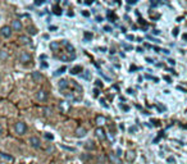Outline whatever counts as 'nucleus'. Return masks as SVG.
Listing matches in <instances>:
<instances>
[{"instance_id":"nucleus-34","label":"nucleus","mask_w":187,"mask_h":164,"mask_svg":"<svg viewBox=\"0 0 187 164\" xmlns=\"http://www.w3.org/2000/svg\"><path fill=\"white\" fill-rule=\"evenodd\" d=\"M168 162L169 163H174V158H173V156H170V158H168Z\"/></svg>"},{"instance_id":"nucleus-22","label":"nucleus","mask_w":187,"mask_h":164,"mask_svg":"<svg viewBox=\"0 0 187 164\" xmlns=\"http://www.w3.org/2000/svg\"><path fill=\"white\" fill-rule=\"evenodd\" d=\"M91 39H92V33L86 32V33H85V40H86V41H90Z\"/></svg>"},{"instance_id":"nucleus-35","label":"nucleus","mask_w":187,"mask_h":164,"mask_svg":"<svg viewBox=\"0 0 187 164\" xmlns=\"http://www.w3.org/2000/svg\"><path fill=\"white\" fill-rule=\"evenodd\" d=\"M82 14H83L85 17H89V16H90V13H89V12H82Z\"/></svg>"},{"instance_id":"nucleus-11","label":"nucleus","mask_w":187,"mask_h":164,"mask_svg":"<svg viewBox=\"0 0 187 164\" xmlns=\"http://www.w3.org/2000/svg\"><path fill=\"white\" fill-rule=\"evenodd\" d=\"M22 44H26V45H28V44H31V39L28 37V36H19V39H18Z\"/></svg>"},{"instance_id":"nucleus-37","label":"nucleus","mask_w":187,"mask_h":164,"mask_svg":"<svg viewBox=\"0 0 187 164\" xmlns=\"http://www.w3.org/2000/svg\"><path fill=\"white\" fill-rule=\"evenodd\" d=\"M146 62H147V63H150V64H153V63H154V60H153V59H150V58H147V59H146Z\"/></svg>"},{"instance_id":"nucleus-23","label":"nucleus","mask_w":187,"mask_h":164,"mask_svg":"<svg viewBox=\"0 0 187 164\" xmlns=\"http://www.w3.org/2000/svg\"><path fill=\"white\" fill-rule=\"evenodd\" d=\"M82 77L85 78V80H90V78H91V74L89 73V71H86V73H83Z\"/></svg>"},{"instance_id":"nucleus-26","label":"nucleus","mask_w":187,"mask_h":164,"mask_svg":"<svg viewBox=\"0 0 187 164\" xmlns=\"http://www.w3.org/2000/svg\"><path fill=\"white\" fill-rule=\"evenodd\" d=\"M136 130H137V127H136V126H132V127H129V132H135Z\"/></svg>"},{"instance_id":"nucleus-29","label":"nucleus","mask_w":187,"mask_h":164,"mask_svg":"<svg viewBox=\"0 0 187 164\" xmlns=\"http://www.w3.org/2000/svg\"><path fill=\"white\" fill-rule=\"evenodd\" d=\"M147 39L151 40V41H154V42H159V40H156V39H154V37H151V36H147Z\"/></svg>"},{"instance_id":"nucleus-9","label":"nucleus","mask_w":187,"mask_h":164,"mask_svg":"<svg viewBox=\"0 0 187 164\" xmlns=\"http://www.w3.org/2000/svg\"><path fill=\"white\" fill-rule=\"evenodd\" d=\"M135 158H136L135 151H127V153H126V160H127V162H133Z\"/></svg>"},{"instance_id":"nucleus-27","label":"nucleus","mask_w":187,"mask_h":164,"mask_svg":"<svg viewBox=\"0 0 187 164\" xmlns=\"http://www.w3.org/2000/svg\"><path fill=\"white\" fill-rule=\"evenodd\" d=\"M123 48L127 49V50H132V46H131V45H126V44H123Z\"/></svg>"},{"instance_id":"nucleus-7","label":"nucleus","mask_w":187,"mask_h":164,"mask_svg":"<svg viewBox=\"0 0 187 164\" xmlns=\"http://www.w3.org/2000/svg\"><path fill=\"white\" fill-rule=\"evenodd\" d=\"M95 133H96V136H97L99 140H101V141H103V140L106 139V133H105V131L103 130L101 127H97L96 130H95Z\"/></svg>"},{"instance_id":"nucleus-40","label":"nucleus","mask_w":187,"mask_h":164,"mask_svg":"<svg viewBox=\"0 0 187 164\" xmlns=\"http://www.w3.org/2000/svg\"><path fill=\"white\" fill-rule=\"evenodd\" d=\"M136 0H128V4H135Z\"/></svg>"},{"instance_id":"nucleus-38","label":"nucleus","mask_w":187,"mask_h":164,"mask_svg":"<svg viewBox=\"0 0 187 164\" xmlns=\"http://www.w3.org/2000/svg\"><path fill=\"white\" fill-rule=\"evenodd\" d=\"M100 103H101V104H103V106H106V108H108V105L105 104V101L103 100V99H101V100H100Z\"/></svg>"},{"instance_id":"nucleus-14","label":"nucleus","mask_w":187,"mask_h":164,"mask_svg":"<svg viewBox=\"0 0 187 164\" xmlns=\"http://www.w3.org/2000/svg\"><path fill=\"white\" fill-rule=\"evenodd\" d=\"M0 158H3L5 160H9V162H13L14 160V158H13L12 155H6L5 153H0Z\"/></svg>"},{"instance_id":"nucleus-6","label":"nucleus","mask_w":187,"mask_h":164,"mask_svg":"<svg viewBox=\"0 0 187 164\" xmlns=\"http://www.w3.org/2000/svg\"><path fill=\"white\" fill-rule=\"evenodd\" d=\"M28 142H30V145L35 149H39L41 146V142H40V139L36 137V136H31L30 140H28Z\"/></svg>"},{"instance_id":"nucleus-8","label":"nucleus","mask_w":187,"mask_h":164,"mask_svg":"<svg viewBox=\"0 0 187 164\" xmlns=\"http://www.w3.org/2000/svg\"><path fill=\"white\" fill-rule=\"evenodd\" d=\"M87 133V131H86V128H83V127H80V128H77L76 130V137H83Z\"/></svg>"},{"instance_id":"nucleus-16","label":"nucleus","mask_w":187,"mask_h":164,"mask_svg":"<svg viewBox=\"0 0 187 164\" xmlns=\"http://www.w3.org/2000/svg\"><path fill=\"white\" fill-rule=\"evenodd\" d=\"M60 108H62L63 112H67V110L69 109V104H68L67 101H62V103H60Z\"/></svg>"},{"instance_id":"nucleus-25","label":"nucleus","mask_w":187,"mask_h":164,"mask_svg":"<svg viewBox=\"0 0 187 164\" xmlns=\"http://www.w3.org/2000/svg\"><path fill=\"white\" fill-rule=\"evenodd\" d=\"M45 137H46L48 140H53V139H54V136H53V135H50V133H45Z\"/></svg>"},{"instance_id":"nucleus-13","label":"nucleus","mask_w":187,"mask_h":164,"mask_svg":"<svg viewBox=\"0 0 187 164\" xmlns=\"http://www.w3.org/2000/svg\"><path fill=\"white\" fill-rule=\"evenodd\" d=\"M58 86H59V89H62V90L67 89V86H68V81H67V80H60L59 83H58Z\"/></svg>"},{"instance_id":"nucleus-31","label":"nucleus","mask_w":187,"mask_h":164,"mask_svg":"<svg viewBox=\"0 0 187 164\" xmlns=\"http://www.w3.org/2000/svg\"><path fill=\"white\" fill-rule=\"evenodd\" d=\"M94 96H95V97H96V96H99V90H96V89L94 90Z\"/></svg>"},{"instance_id":"nucleus-39","label":"nucleus","mask_w":187,"mask_h":164,"mask_svg":"<svg viewBox=\"0 0 187 164\" xmlns=\"http://www.w3.org/2000/svg\"><path fill=\"white\" fill-rule=\"evenodd\" d=\"M164 54H169V50H167V49H163V50H162Z\"/></svg>"},{"instance_id":"nucleus-45","label":"nucleus","mask_w":187,"mask_h":164,"mask_svg":"<svg viewBox=\"0 0 187 164\" xmlns=\"http://www.w3.org/2000/svg\"><path fill=\"white\" fill-rule=\"evenodd\" d=\"M2 133H3V128H2V126H0V136H2Z\"/></svg>"},{"instance_id":"nucleus-10","label":"nucleus","mask_w":187,"mask_h":164,"mask_svg":"<svg viewBox=\"0 0 187 164\" xmlns=\"http://www.w3.org/2000/svg\"><path fill=\"white\" fill-rule=\"evenodd\" d=\"M6 59H8V51L3 49V50H0V60H2V62H5Z\"/></svg>"},{"instance_id":"nucleus-2","label":"nucleus","mask_w":187,"mask_h":164,"mask_svg":"<svg viewBox=\"0 0 187 164\" xmlns=\"http://www.w3.org/2000/svg\"><path fill=\"white\" fill-rule=\"evenodd\" d=\"M12 33H13V31H12L10 26H3L2 28H0V35L5 39H9L12 36Z\"/></svg>"},{"instance_id":"nucleus-5","label":"nucleus","mask_w":187,"mask_h":164,"mask_svg":"<svg viewBox=\"0 0 187 164\" xmlns=\"http://www.w3.org/2000/svg\"><path fill=\"white\" fill-rule=\"evenodd\" d=\"M48 99V92L45 90H39L37 92H36V100L37 101H46Z\"/></svg>"},{"instance_id":"nucleus-18","label":"nucleus","mask_w":187,"mask_h":164,"mask_svg":"<svg viewBox=\"0 0 187 164\" xmlns=\"http://www.w3.org/2000/svg\"><path fill=\"white\" fill-rule=\"evenodd\" d=\"M80 71H82V67L81 66H78V67H74V68H72V74H77V73H80Z\"/></svg>"},{"instance_id":"nucleus-36","label":"nucleus","mask_w":187,"mask_h":164,"mask_svg":"<svg viewBox=\"0 0 187 164\" xmlns=\"http://www.w3.org/2000/svg\"><path fill=\"white\" fill-rule=\"evenodd\" d=\"M49 30H52V31H56V27H54V26H50V27H49Z\"/></svg>"},{"instance_id":"nucleus-30","label":"nucleus","mask_w":187,"mask_h":164,"mask_svg":"<svg viewBox=\"0 0 187 164\" xmlns=\"http://www.w3.org/2000/svg\"><path fill=\"white\" fill-rule=\"evenodd\" d=\"M104 30H105L106 32H110V31H112V28H110L109 26H105V27H104Z\"/></svg>"},{"instance_id":"nucleus-1","label":"nucleus","mask_w":187,"mask_h":164,"mask_svg":"<svg viewBox=\"0 0 187 164\" xmlns=\"http://www.w3.org/2000/svg\"><path fill=\"white\" fill-rule=\"evenodd\" d=\"M14 131H16L17 135H25L27 132V124L25 122H17L16 124H14Z\"/></svg>"},{"instance_id":"nucleus-43","label":"nucleus","mask_w":187,"mask_h":164,"mask_svg":"<svg viewBox=\"0 0 187 164\" xmlns=\"http://www.w3.org/2000/svg\"><path fill=\"white\" fill-rule=\"evenodd\" d=\"M154 35H159L160 33V31H158V30H154V32H153Z\"/></svg>"},{"instance_id":"nucleus-19","label":"nucleus","mask_w":187,"mask_h":164,"mask_svg":"<svg viewBox=\"0 0 187 164\" xmlns=\"http://www.w3.org/2000/svg\"><path fill=\"white\" fill-rule=\"evenodd\" d=\"M85 149H87V150H92V149H95V145H94L91 141H89L87 144H85Z\"/></svg>"},{"instance_id":"nucleus-42","label":"nucleus","mask_w":187,"mask_h":164,"mask_svg":"<svg viewBox=\"0 0 187 164\" xmlns=\"http://www.w3.org/2000/svg\"><path fill=\"white\" fill-rule=\"evenodd\" d=\"M122 108H123L124 110H129V108H128V106H126V105H122Z\"/></svg>"},{"instance_id":"nucleus-20","label":"nucleus","mask_w":187,"mask_h":164,"mask_svg":"<svg viewBox=\"0 0 187 164\" xmlns=\"http://www.w3.org/2000/svg\"><path fill=\"white\" fill-rule=\"evenodd\" d=\"M58 48H59L58 42H52V44H50V49H53V50H56Z\"/></svg>"},{"instance_id":"nucleus-33","label":"nucleus","mask_w":187,"mask_h":164,"mask_svg":"<svg viewBox=\"0 0 187 164\" xmlns=\"http://www.w3.org/2000/svg\"><path fill=\"white\" fill-rule=\"evenodd\" d=\"M168 62H169V64H172V66H174V64H176V62L173 59H168Z\"/></svg>"},{"instance_id":"nucleus-32","label":"nucleus","mask_w":187,"mask_h":164,"mask_svg":"<svg viewBox=\"0 0 187 164\" xmlns=\"http://www.w3.org/2000/svg\"><path fill=\"white\" fill-rule=\"evenodd\" d=\"M63 147H64V149H67V150H71V151H73V150H74L73 147H69V146H63Z\"/></svg>"},{"instance_id":"nucleus-28","label":"nucleus","mask_w":187,"mask_h":164,"mask_svg":"<svg viewBox=\"0 0 187 164\" xmlns=\"http://www.w3.org/2000/svg\"><path fill=\"white\" fill-rule=\"evenodd\" d=\"M164 80H165V81H167L168 83H170V82H172V80H170V77H168V76H165V77H164Z\"/></svg>"},{"instance_id":"nucleus-21","label":"nucleus","mask_w":187,"mask_h":164,"mask_svg":"<svg viewBox=\"0 0 187 164\" xmlns=\"http://www.w3.org/2000/svg\"><path fill=\"white\" fill-rule=\"evenodd\" d=\"M110 159H112L114 163H118V164H120V160L118 159V156H114L113 154H110Z\"/></svg>"},{"instance_id":"nucleus-44","label":"nucleus","mask_w":187,"mask_h":164,"mask_svg":"<svg viewBox=\"0 0 187 164\" xmlns=\"http://www.w3.org/2000/svg\"><path fill=\"white\" fill-rule=\"evenodd\" d=\"M96 21H97V22H101L103 18H101V17H97V18H96Z\"/></svg>"},{"instance_id":"nucleus-46","label":"nucleus","mask_w":187,"mask_h":164,"mask_svg":"<svg viewBox=\"0 0 187 164\" xmlns=\"http://www.w3.org/2000/svg\"><path fill=\"white\" fill-rule=\"evenodd\" d=\"M0 81H2V78H0Z\"/></svg>"},{"instance_id":"nucleus-4","label":"nucleus","mask_w":187,"mask_h":164,"mask_svg":"<svg viewBox=\"0 0 187 164\" xmlns=\"http://www.w3.org/2000/svg\"><path fill=\"white\" fill-rule=\"evenodd\" d=\"M18 59H19V62L21 63H28V62H31V59H32V56H31V54L30 53H27V51H22L19 54V56H18Z\"/></svg>"},{"instance_id":"nucleus-15","label":"nucleus","mask_w":187,"mask_h":164,"mask_svg":"<svg viewBox=\"0 0 187 164\" xmlns=\"http://www.w3.org/2000/svg\"><path fill=\"white\" fill-rule=\"evenodd\" d=\"M66 67H62V68H59L58 71H56V72H54V77H58V76H60V74H63L64 72H66Z\"/></svg>"},{"instance_id":"nucleus-41","label":"nucleus","mask_w":187,"mask_h":164,"mask_svg":"<svg viewBox=\"0 0 187 164\" xmlns=\"http://www.w3.org/2000/svg\"><path fill=\"white\" fill-rule=\"evenodd\" d=\"M127 39H128V40H133V36H132V35H128Z\"/></svg>"},{"instance_id":"nucleus-24","label":"nucleus","mask_w":187,"mask_h":164,"mask_svg":"<svg viewBox=\"0 0 187 164\" xmlns=\"http://www.w3.org/2000/svg\"><path fill=\"white\" fill-rule=\"evenodd\" d=\"M28 33L36 35V33H37V30H36V28H33V27H31V28H28Z\"/></svg>"},{"instance_id":"nucleus-12","label":"nucleus","mask_w":187,"mask_h":164,"mask_svg":"<svg viewBox=\"0 0 187 164\" xmlns=\"http://www.w3.org/2000/svg\"><path fill=\"white\" fill-rule=\"evenodd\" d=\"M96 123H97L99 126H101V124L106 123V118L103 117V116H97V117H96Z\"/></svg>"},{"instance_id":"nucleus-17","label":"nucleus","mask_w":187,"mask_h":164,"mask_svg":"<svg viewBox=\"0 0 187 164\" xmlns=\"http://www.w3.org/2000/svg\"><path fill=\"white\" fill-rule=\"evenodd\" d=\"M41 77H42V76H41V73H40V72H33V73H32V78H33L35 81H39V80H41Z\"/></svg>"},{"instance_id":"nucleus-3","label":"nucleus","mask_w":187,"mask_h":164,"mask_svg":"<svg viewBox=\"0 0 187 164\" xmlns=\"http://www.w3.org/2000/svg\"><path fill=\"white\" fill-rule=\"evenodd\" d=\"M10 28H12V31L19 32V31H22L23 25H22V22H21L19 19H14V21H12V26H10Z\"/></svg>"}]
</instances>
